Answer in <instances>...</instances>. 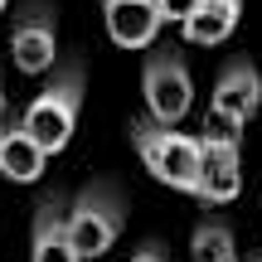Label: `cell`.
I'll use <instances>...</instances> for the list:
<instances>
[{
  "instance_id": "1",
  "label": "cell",
  "mask_w": 262,
  "mask_h": 262,
  "mask_svg": "<svg viewBox=\"0 0 262 262\" xmlns=\"http://www.w3.org/2000/svg\"><path fill=\"white\" fill-rule=\"evenodd\" d=\"M83 93H88V68H83V58H68V63L44 83V93L25 107L19 122H25V131L49 150V156H58V150L73 141L78 112H83Z\"/></svg>"
},
{
  "instance_id": "2",
  "label": "cell",
  "mask_w": 262,
  "mask_h": 262,
  "mask_svg": "<svg viewBox=\"0 0 262 262\" xmlns=\"http://www.w3.org/2000/svg\"><path fill=\"white\" fill-rule=\"evenodd\" d=\"M131 146H136L141 165L160 180V185L180 189V194H194V180H199V136H185V131L156 122H131Z\"/></svg>"
},
{
  "instance_id": "3",
  "label": "cell",
  "mask_w": 262,
  "mask_h": 262,
  "mask_svg": "<svg viewBox=\"0 0 262 262\" xmlns=\"http://www.w3.org/2000/svg\"><path fill=\"white\" fill-rule=\"evenodd\" d=\"M126 228V199L112 180H93L83 185V194L68 204V233H73V248L78 257H102L107 248L122 238Z\"/></svg>"
},
{
  "instance_id": "4",
  "label": "cell",
  "mask_w": 262,
  "mask_h": 262,
  "mask_svg": "<svg viewBox=\"0 0 262 262\" xmlns=\"http://www.w3.org/2000/svg\"><path fill=\"white\" fill-rule=\"evenodd\" d=\"M141 93H146V112L156 122L175 126L189 112V102H194V83H189L185 54L180 49H156L146 58V68H141Z\"/></svg>"
},
{
  "instance_id": "5",
  "label": "cell",
  "mask_w": 262,
  "mask_h": 262,
  "mask_svg": "<svg viewBox=\"0 0 262 262\" xmlns=\"http://www.w3.org/2000/svg\"><path fill=\"white\" fill-rule=\"evenodd\" d=\"M10 54H15L19 73H49L58 63V25L49 0H29L19 10L15 29H10Z\"/></svg>"
},
{
  "instance_id": "6",
  "label": "cell",
  "mask_w": 262,
  "mask_h": 262,
  "mask_svg": "<svg viewBox=\"0 0 262 262\" xmlns=\"http://www.w3.org/2000/svg\"><path fill=\"white\" fill-rule=\"evenodd\" d=\"M194 194L204 204H233L243 194V156H238V141H214L199 136V180Z\"/></svg>"
},
{
  "instance_id": "7",
  "label": "cell",
  "mask_w": 262,
  "mask_h": 262,
  "mask_svg": "<svg viewBox=\"0 0 262 262\" xmlns=\"http://www.w3.org/2000/svg\"><path fill=\"white\" fill-rule=\"evenodd\" d=\"M214 112H224V117H233V122H253L257 117V107H262V78H257V68H253V58H228L224 68H219V78H214Z\"/></svg>"
},
{
  "instance_id": "8",
  "label": "cell",
  "mask_w": 262,
  "mask_h": 262,
  "mask_svg": "<svg viewBox=\"0 0 262 262\" xmlns=\"http://www.w3.org/2000/svg\"><path fill=\"white\" fill-rule=\"evenodd\" d=\"M102 19H107L112 44L122 49H150L160 25H165L156 0H102Z\"/></svg>"
},
{
  "instance_id": "9",
  "label": "cell",
  "mask_w": 262,
  "mask_h": 262,
  "mask_svg": "<svg viewBox=\"0 0 262 262\" xmlns=\"http://www.w3.org/2000/svg\"><path fill=\"white\" fill-rule=\"evenodd\" d=\"M29 262H83L68 233V209L58 194H49L34 209V228H29Z\"/></svg>"
},
{
  "instance_id": "10",
  "label": "cell",
  "mask_w": 262,
  "mask_h": 262,
  "mask_svg": "<svg viewBox=\"0 0 262 262\" xmlns=\"http://www.w3.org/2000/svg\"><path fill=\"white\" fill-rule=\"evenodd\" d=\"M44 160H49V150L25 131V122L0 126V175H5V180H15V185H34V180L44 175Z\"/></svg>"
},
{
  "instance_id": "11",
  "label": "cell",
  "mask_w": 262,
  "mask_h": 262,
  "mask_svg": "<svg viewBox=\"0 0 262 262\" xmlns=\"http://www.w3.org/2000/svg\"><path fill=\"white\" fill-rule=\"evenodd\" d=\"M238 19H243V0H199L194 15H189L180 29H185L189 44L214 49V44H224V39L238 29Z\"/></svg>"
},
{
  "instance_id": "12",
  "label": "cell",
  "mask_w": 262,
  "mask_h": 262,
  "mask_svg": "<svg viewBox=\"0 0 262 262\" xmlns=\"http://www.w3.org/2000/svg\"><path fill=\"white\" fill-rule=\"evenodd\" d=\"M189 257L194 262H238V233L233 224H224L219 214L199 219L189 233Z\"/></svg>"
},
{
  "instance_id": "13",
  "label": "cell",
  "mask_w": 262,
  "mask_h": 262,
  "mask_svg": "<svg viewBox=\"0 0 262 262\" xmlns=\"http://www.w3.org/2000/svg\"><path fill=\"white\" fill-rule=\"evenodd\" d=\"M204 136H214V141H243V122H233V117H224V112H214V107H209Z\"/></svg>"
},
{
  "instance_id": "14",
  "label": "cell",
  "mask_w": 262,
  "mask_h": 262,
  "mask_svg": "<svg viewBox=\"0 0 262 262\" xmlns=\"http://www.w3.org/2000/svg\"><path fill=\"white\" fill-rule=\"evenodd\" d=\"M156 5H160V19H175V25H185V19L194 15L199 0H156Z\"/></svg>"
},
{
  "instance_id": "15",
  "label": "cell",
  "mask_w": 262,
  "mask_h": 262,
  "mask_svg": "<svg viewBox=\"0 0 262 262\" xmlns=\"http://www.w3.org/2000/svg\"><path fill=\"white\" fill-rule=\"evenodd\" d=\"M131 262H165V248H160V243H146V248H141V253L131 257Z\"/></svg>"
},
{
  "instance_id": "16",
  "label": "cell",
  "mask_w": 262,
  "mask_h": 262,
  "mask_svg": "<svg viewBox=\"0 0 262 262\" xmlns=\"http://www.w3.org/2000/svg\"><path fill=\"white\" fill-rule=\"evenodd\" d=\"M0 126H5V78H0Z\"/></svg>"
},
{
  "instance_id": "17",
  "label": "cell",
  "mask_w": 262,
  "mask_h": 262,
  "mask_svg": "<svg viewBox=\"0 0 262 262\" xmlns=\"http://www.w3.org/2000/svg\"><path fill=\"white\" fill-rule=\"evenodd\" d=\"M238 262H262V257H238Z\"/></svg>"
},
{
  "instance_id": "18",
  "label": "cell",
  "mask_w": 262,
  "mask_h": 262,
  "mask_svg": "<svg viewBox=\"0 0 262 262\" xmlns=\"http://www.w3.org/2000/svg\"><path fill=\"white\" fill-rule=\"evenodd\" d=\"M5 5H10V0H0V10H5Z\"/></svg>"
}]
</instances>
